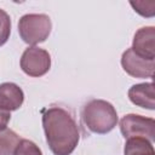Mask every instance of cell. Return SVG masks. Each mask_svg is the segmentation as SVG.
Segmentation results:
<instances>
[{
  "label": "cell",
  "instance_id": "cell-14",
  "mask_svg": "<svg viewBox=\"0 0 155 155\" xmlns=\"http://www.w3.org/2000/svg\"><path fill=\"white\" fill-rule=\"evenodd\" d=\"M131 6L143 17H153L155 13V1H131Z\"/></svg>",
  "mask_w": 155,
  "mask_h": 155
},
{
  "label": "cell",
  "instance_id": "cell-10",
  "mask_svg": "<svg viewBox=\"0 0 155 155\" xmlns=\"http://www.w3.org/2000/svg\"><path fill=\"white\" fill-rule=\"evenodd\" d=\"M124 155H155L153 143L145 138H128L124 148Z\"/></svg>",
  "mask_w": 155,
  "mask_h": 155
},
{
  "label": "cell",
  "instance_id": "cell-12",
  "mask_svg": "<svg viewBox=\"0 0 155 155\" xmlns=\"http://www.w3.org/2000/svg\"><path fill=\"white\" fill-rule=\"evenodd\" d=\"M11 33V18L10 16L0 8V46L6 44Z\"/></svg>",
  "mask_w": 155,
  "mask_h": 155
},
{
  "label": "cell",
  "instance_id": "cell-1",
  "mask_svg": "<svg viewBox=\"0 0 155 155\" xmlns=\"http://www.w3.org/2000/svg\"><path fill=\"white\" fill-rule=\"evenodd\" d=\"M42 127L50 150L54 155H70L80 138L79 127L73 115L62 107L42 110Z\"/></svg>",
  "mask_w": 155,
  "mask_h": 155
},
{
  "label": "cell",
  "instance_id": "cell-8",
  "mask_svg": "<svg viewBox=\"0 0 155 155\" xmlns=\"http://www.w3.org/2000/svg\"><path fill=\"white\" fill-rule=\"evenodd\" d=\"M130 101L140 108H145L149 110L155 109V92L153 82H143L136 84L128 90Z\"/></svg>",
  "mask_w": 155,
  "mask_h": 155
},
{
  "label": "cell",
  "instance_id": "cell-15",
  "mask_svg": "<svg viewBox=\"0 0 155 155\" xmlns=\"http://www.w3.org/2000/svg\"><path fill=\"white\" fill-rule=\"evenodd\" d=\"M11 119V114L10 111H6L4 109H0V130L7 127V124Z\"/></svg>",
  "mask_w": 155,
  "mask_h": 155
},
{
  "label": "cell",
  "instance_id": "cell-3",
  "mask_svg": "<svg viewBox=\"0 0 155 155\" xmlns=\"http://www.w3.org/2000/svg\"><path fill=\"white\" fill-rule=\"evenodd\" d=\"M51 19L44 13H28L19 18L18 33L21 39L28 45L44 42L51 33Z\"/></svg>",
  "mask_w": 155,
  "mask_h": 155
},
{
  "label": "cell",
  "instance_id": "cell-13",
  "mask_svg": "<svg viewBox=\"0 0 155 155\" xmlns=\"http://www.w3.org/2000/svg\"><path fill=\"white\" fill-rule=\"evenodd\" d=\"M15 155H42V154L39 147L34 142L29 139H21L15 151Z\"/></svg>",
  "mask_w": 155,
  "mask_h": 155
},
{
  "label": "cell",
  "instance_id": "cell-4",
  "mask_svg": "<svg viewBox=\"0 0 155 155\" xmlns=\"http://www.w3.org/2000/svg\"><path fill=\"white\" fill-rule=\"evenodd\" d=\"M120 131L128 138H145L153 143L155 138V120L137 114H127L120 120Z\"/></svg>",
  "mask_w": 155,
  "mask_h": 155
},
{
  "label": "cell",
  "instance_id": "cell-5",
  "mask_svg": "<svg viewBox=\"0 0 155 155\" xmlns=\"http://www.w3.org/2000/svg\"><path fill=\"white\" fill-rule=\"evenodd\" d=\"M21 68L29 76H42L51 68V56L44 48L30 46L25 48L22 54Z\"/></svg>",
  "mask_w": 155,
  "mask_h": 155
},
{
  "label": "cell",
  "instance_id": "cell-2",
  "mask_svg": "<svg viewBox=\"0 0 155 155\" xmlns=\"http://www.w3.org/2000/svg\"><path fill=\"white\" fill-rule=\"evenodd\" d=\"M85 126L97 134L110 132L117 124V113L111 103L103 99H92L87 102L81 111Z\"/></svg>",
  "mask_w": 155,
  "mask_h": 155
},
{
  "label": "cell",
  "instance_id": "cell-6",
  "mask_svg": "<svg viewBox=\"0 0 155 155\" xmlns=\"http://www.w3.org/2000/svg\"><path fill=\"white\" fill-rule=\"evenodd\" d=\"M121 65L128 75L138 79H145L153 78L155 61L143 58L134 53L132 48H127L121 56Z\"/></svg>",
  "mask_w": 155,
  "mask_h": 155
},
{
  "label": "cell",
  "instance_id": "cell-7",
  "mask_svg": "<svg viewBox=\"0 0 155 155\" xmlns=\"http://www.w3.org/2000/svg\"><path fill=\"white\" fill-rule=\"evenodd\" d=\"M134 53L138 56L154 59L155 58V28L154 27H143L138 29L133 36L132 47Z\"/></svg>",
  "mask_w": 155,
  "mask_h": 155
},
{
  "label": "cell",
  "instance_id": "cell-9",
  "mask_svg": "<svg viewBox=\"0 0 155 155\" xmlns=\"http://www.w3.org/2000/svg\"><path fill=\"white\" fill-rule=\"evenodd\" d=\"M24 93L22 88L13 82H4L0 85V109L13 111L23 104Z\"/></svg>",
  "mask_w": 155,
  "mask_h": 155
},
{
  "label": "cell",
  "instance_id": "cell-11",
  "mask_svg": "<svg viewBox=\"0 0 155 155\" xmlns=\"http://www.w3.org/2000/svg\"><path fill=\"white\" fill-rule=\"evenodd\" d=\"M21 139L18 134L8 127L0 130V155H15Z\"/></svg>",
  "mask_w": 155,
  "mask_h": 155
}]
</instances>
